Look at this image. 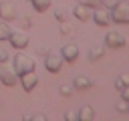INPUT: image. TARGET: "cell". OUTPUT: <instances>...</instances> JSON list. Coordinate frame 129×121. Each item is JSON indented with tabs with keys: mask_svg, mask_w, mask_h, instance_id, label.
Listing matches in <instances>:
<instances>
[{
	"mask_svg": "<svg viewBox=\"0 0 129 121\" xmlns=\"http://www.w3.org/2000/svg\"><path fill=\"white\" fill-rule=\"evenodd\" d=\"M54 18H56L58 22H64V20L71 18V12H69L64 6H58V8H54Z\"/></svg>",
	"mask_w": 129,
	"mask_h": 121,
	"instance_id": "2e32d148",
	"label": "cell"
},
{
	"mask_svg": "<svg viewBox=\"0 0 129 121\" xmlns=\"http://www.w3.org/2000/svg\"><path fill=\"white\" fill-rule=\"evenodd\" d=\"M16 16H18L16 6H14L12 2H8V0H0V18L6 20V22H10V20H14Z\"/></svg>",
	"mask_w": 129,
	"mask_h": 121,
	"instance_id": "ba28073f",
	"label": "cell"
},
{
	"mask_svg": "<svg viewBox=\"0 0 129 121\" xmlns=\"http://www.w3.org/2000/svg\"><path fill=\"white\" fill-rule=\"evenodd\" d=\"M48 52H50V50H48L44 44H36V54H38V56H46Z\"/></svg>",
	"mask_w": 129,
	"mask_h": 121,
	"instance_id": "603a6c76",
	"label": "cell"
},
{
	"mask_svg": "<svg viewBox=\"0 0 129 121\" xmlns=\"http://www.w3.org/2000/svg\"><path fill=\"white\" fill-rule=\"evenodd\" d=\"M0 83L6 85V87H14L18 83V75L14 69H8V67H2L0 69Z\"/></svg>",
	"mask_w": 129,
	"mask_h": 121,
	"instance_id": "9c48e42d",
	"label": "cell"
},
{
	"mask_svg": "<svg viewBox=\"0 0 129 121\" xmlns=\"http://www.w3.org/2000/svg\"><path fill=\"white\" fill-rule=\"evenodd\" d=\"M123 87H125V85H123V83H121L119 79H115V89H117V91H121Z\"/></svg>",
	"mask_w": 129,
	"mask_h": 121,
	"instance_id": "f1b7e54d",
	"label": "cell"
},
{
	"mask_svg": "<svg viewBox=\"0 0 129 121\" xmlns=\"http://www.w3.org/2000/svg\"><path fill=\"white\" fill-rule=\"evenodd\" d=\"M32 119H38V121H44V119H46V115H42V113H38V115H32Z\"/></svg>",
	"mask_w": 129,
	"mask_h": 121,
	"instance_id": "f546056e",
	"label": "cell"
},
{
	"mask_svg": "<svg viewBox=\"0 0 129 121\" xmlns=\"http://www.w3.org/2000/svg\"><path fill=\"white\" fill-rule=\"evenodd\" d=\"M115 2H117V0H99V4H101V6H105V8H109V10L115 6Z\"/></svg>",
	"mask_w": 129,
	"mask_h": 121,
	"instance_id": "cb8c5ba5",
	"label": "cell"
},
{
	"mask_svg": "<svg viewBox=\"0 0 129 121\" xmlns=\"http://www.w3.org/2000/svg\"><path fill=\"white\" fill-rule=\"evenodd\" d=\"M77 4H85L89 8H97L99 6V0H77Z\"/></svg>",
	"mask_w": 129,
	"mask_h": 121,
	"instance_id": "7402d4cb",
	"label": "cell"
},
{
	"mask_svg": "<svg viewBox=\"0 0 129 121\" xmlns=\"http://www.w3.org/2000/svg\"><path fill=\"white\" fill-rule=\"evenodd\" d=\"M60 54H62V58H64L67 63H75L77 56H79V46H77L75 42H69V44H64V46L60 48Z\"/></svg>",
	"mask_w": 129,
	"mask_h": 121,
	"instance_id": "30bf717a",
	"label": "cell"
},
{
	"mask_svg": "<svg viewBox=\"0 0 129 121\" xmlns=\"http://www.w3.org/2000/svg\"><path fill=\"white\" fill-rule=\"evenodd\" d=\"M18 81L26 93H32V89L38 85V75H36V71H28V73L18 75Z\"/></svg>",
	"mask_w": 129,
	"mask_h": 121,
	"instance_id": "8992f818",
	"label": "cell"
},
{
	"mask_svg": "<svg viewBox=\"0 0 129 121\" xmlns=\"http://www.w3.org/2000/svg\"><path fill=\"white\" fill-rule=\"evenodd\" d=\"M12 69L16 71V75H22V73H28V71H36V58H34L32 54L18 52V54L14 56Z\"/></svg>",
	"mask_w": 129,
	"mask_h": 121,
	"instance_id": "6da1fadb",
	"label": "cell"
},
{
	"mask_svg": "<svg viewBox=\"0 0 129 121\" xmlns=\"http://www.w3.org/2000/svg\"><path fill=\"white\" fill-rule=\"evenodd\" d=\"M64 117H67V119H79L75 111H67V115H64Z\"/></svg>",
	"mask_w": 129,
	"mask_h": 121,
	"instance_id": "83f0119b",
	"label": "cell"
},
{
	"mask_svg": "<svg viewBox=\"0 0 129 121\" xmlns=\"http://www.w3.org/2000/svg\"><path fill=\"white\" fill-rule=\"evenodd\" d=\"M115 107H117V111H121V113H127V109H129V101L121 99V101H117V103H115Z\"/></svg>",
	"mask_w": 129,
	"mask_h": 121,
	"instance_id": "ffe728a7",
	"label": "cell"
},
{
	"mask_svg": "<svg viewBox=\"0 0 129 121\" xmlns=\"http://www.w3.org/2000/svg\"><path fill=\"white\" fill-rule=\"evenodd\" d=\"M58 30H60L62 36H71V34H75V28H73V24H71L69 20L60 22V24H58Z\"/></svg>",
	"mask_w": 129,
	"mask_h": 121,
	"instance_id": "e0dca14e",
	"label": "cell"
},
{
	"mask_svg": "<svg viewBox=\"0 0 129 121\" xmlns=\"http://www.w3.org/2000/svg\"><path fill=\"white\" fill-rule=\"evenodd\" d=\"M121 99H125V101H129V85H125V87L121 89Z\"/></svg>",
	"mask_w": 129,
	"mask_h": 121,
	"instance_id": "4316f807",
	"label": "cell"
},
{
	"mask_svg": "<svg viewBox=\"0 0 129 121\" xmlns=\"http://www.w3.org/2000/svg\"><path fill=\"white\" fill-rule=\"evenodd\" d=\"M73 16H75L77 20H81V22H87V20L91 18V8L85 6V4H77V6L73 8Z\"/></svg>",
	"mask_w": 129,
	"mask_h": 121,
	"instance_id": "8fae6325",
	"label": "cell"
},
{
	"mask_svg": "<svg viewBox=\"0 0 129 121\" xmlns=\"http://www.w3.org/2000/svg\"><path fill=\"white\" fill-rule=\"evenodd\" d=\"M103 54H105V46H101V44H93V46L89 48V60H91V63L99 60Z\"/></svg>",
	"mask_w": 129,
	"mask_h": 121,
	"instance_id": "5bb4252c",
	"label": "cell"
},
{
	"mask_svg": "<svg viewBox=\"0 0 129 121\" xmlns=\"http://www.w3.org/2000/svg\"><path fill=\"white\" fill-rule=\"evenodd\" d=\"M62 63H64V58H62L60 52H48V54L44 56V69H46L48 73H52V75L60 73Z\"/></svg>",
	"mask_w": 129,
	"mask_h": 121,
	"instance_id": "277c9868",
	"label": "cell"
},
{
	"mask_svg": "<svg viewBox=\"0 0 129 121\" xmlns=\"http://www.w3.org/2000/svg\"><path fill=\"white\" fill-rule=\"evenodd\" d=\"M93 16V20H95V24L97 26H109L113 20H111V10L109 8H105V6H101V8H95V12L91 14Z\"/></svg>",
	"mask_w": 129,
	"mask_h": 121,
	"instance_id": "52a82bcc",
	"label": "cell"
},
{
	"mask_svg": "<svg viewBox=\"0 0 129 121\" xmlns=\"http://www.w3.org/2000/svg\"><path fill=\"white\" fill-rule=\"evenodd\" d=\"M111 20L117 24H129V0H117L111 8Z\"/></svg>",
	"mask_w": 129,
	"mask_h": 121,
	"instance_id": "7a4b0ae2",
	"label": "cell"
},
{
	"mask_svg": "<svg viewBox=\"0 0 129 121\" xmlns=\"http://www.w3.org/2000/svg\"><path fill=\"white\" fill-rule=\"evenodd\" d=\"M73 87L79 89V91H87V89L93 87V81H91L89 77H85V75H77V77L73 79Z\"/></svg>",
	"mask_w": 129,
	"mask_h": 121,
	"instance_id": "7c38bea8",
	"label": "cell"
},
{
	"mask_svg": "<svg viewBox=\"0 0 129 121\" xmlns=\"http://www.w3.org/2000/svg\"><path fill=\"white\" fill-rule=\"evenodd\" d=\"M127 111H129V109H127Z\"/></svg>",
	"mask_w": 129,
	"mask_h": 121,
	"instance_id": "4dcf8cb0",
	"label": "cell"
},
{
	"mask_svg": "<svg viewBox=\"0 0 129 121\" xmlns=\"http://www.w3.org/2000/svg\"><path fill=\"white\" fill-rule=\"evenodd\" d=\"M8 42H10V46L16 48V50H24V48L28 46V42H30V36H28L26 30H12L10 36H8Z\"/></svg>",
	"mask_w": 129,
	"mask_h": 121,
	"instance_id": "3957f363",
	"label": "cell"
},
{
	"mask_svg": "<svg viewBox=\"0 0 129 121\" xmlns=\"http://www.w3.org/2000/svg\"><path fill=\"white\" fill-rule=\"evenodd\" d=\"M10 32H12V30H10V26L6 24V20H2V22H0V42H2V40H8Z\"/></svg>",
	"mask_w": 129,
	"mask_h": 121,
	"instance_id": "ac0fdd59",
	"label": "cell"
},
{
	"mask_svg": "<svg viewBox=\"0 0 129 121\" xmlns=\"http://www.w3.org/2000/svg\"><path fill=\"white\" fill-rule=\"evenodd\" d=\"M73 91H75V87H73V85H67V83H62V85L58 87V93H60L62 97H71Z\"/></svg>",
	"mask_w": 129,
	"mask_h": 121,
	"instance_id": "d6986e66",
	"label": "cell"
},
{
	"mask_svg": "<svg viewBox=\"0 0 129 121\" xmlns=\"http://www.w3.org/2000/svg\"><path fill=\"white\" fill-rule=\"evenodd\" d=\"M30 2H32V8H34L36 12H44V10H48L50 4H52V0H30Z\"/></svg>",
	"mask_w": 129,
	"mask_h": 121,
	"instance_id": "9a60e30c",
	"label": "cell"
},
{
	"mask_svg": "<svg viewBox=\"0 0 129 121\" xmlns=\"http://www.w3.org/2000/svg\"><path fill=\"white\" fill-rule=\"evenodd\" d=\"M20 20H22V26H24V28H30V26H32V18H30V16H22Z\"/></svg>",
	"mask_w": 129,
	"mask_h": 121,
	"instance_id": "d4e9b609",
	"label": "cell"
},
{
	"mask_svg": "<svg viewBox=\"0 0 129 121\" xmlns=\"http://www.w3.org/2000/svg\"><path fill=\"white\" fill-rule=\"evenodd\" d=\"M95 109L91 107V105H83L81 109H79V113H77V117L81 119V121H91V119H95Z\"/></svg>",
	"mask_w": 129,
	"mask_h": 121,
	"instance_id": "4fadbf2b",
	"label": "cell"
},
{
	"mask_svg": "<svg viewBox=\"0 0 129 121\" xmlns=\"http://www.w3.org/2000/svg\"><path fill=\"white\" fill-rule=\"evenodd\" d=\"M125 44H127V40H125V36L119 30H109L105 34V46L107 48H121Z\"/></svg>",
	"mask_w": 129,
	"mask_h": 121,
	"instance_id": "5b68a950",
	"label": "cell"
},
{
	"mask_svg": "<svg viewBox=\"0 0 129 121\" xmlns=\"http://www.w3.org/2000/svg\"><path fill=\"white\" fill-rule=\"evenodd\" d=\"M117 79H119V81H121L123 85H129V73H121V75H119Z\"/></svg>",
	"mask_w": 129,
	"mask_h": 121,
	"instance_id": "484cf974",
	"label": "cell"
},
{
	"mask_svg": "<svg viewBox=\"0 0 129 121\" xmlns=\"http://www.w3.org/2000/svg\"><path fill=\"white\" fill-rule=\"evenodd\" d=\"M8 58H10V54H8V48H4V46L0 44V63L4 65V63H6Z\"/></svg>",
	"mask_w": 129,
	"mask_h": 121,
	"instance_id": "44dd1931",
	"label": "cell"
}]
</instances>
